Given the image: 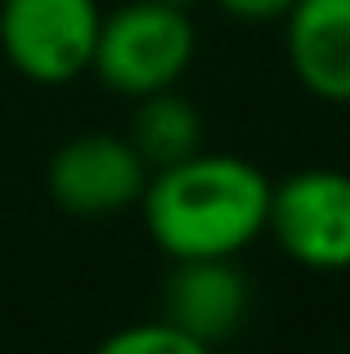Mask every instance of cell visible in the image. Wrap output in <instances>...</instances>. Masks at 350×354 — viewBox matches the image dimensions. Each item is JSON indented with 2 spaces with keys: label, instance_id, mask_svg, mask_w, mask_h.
<instances>
[{
  "label": "cell",
  "instance_id": "cell-10",
  "mask_svg": "<svg viewBox=\"0 0 350 354\" xmlns=\"http://www.w3.org/2000/svg\"><path fill=\"white\" fill-rule=\"evenodd\" d=\"M229 18H243V23H274L283 18L297 0H216Z\"/></svg>",
  "mask_w": 350,
  "mask_h": 354
},
{
  "label": "cell",
  "instance_id": "cell-2",
  "mask_svg": "<svg viewBox=\"0 0 350 354\" xmlns=\"http://www.w3.org/2000/svg\"><path fill=\"white\" fill-rule=\"evenodd\" d=\"M198 54V27L189 5L171 0H131L104 14L90 72L122 99H144L171 90Z\"/></svg>",
  "mask_w": 350,
  "mask_h": 354
},
{
  "label": "cell",
  "instance_id": "cell-9",
  "mask_svg": "<svg viewBox=\"0 0 350 354\" xmlns=\"http://www.w3.org/2000/svg\"><path fill=\"white\" fill-rule=\"evenodd\" d=\"M90 354H216V350L193 341L189 332L171 328L167 319H149V323L117 328L113 337H104Z\"/></svg>",
  "mask_w": 350,
  "mask_h": 354
},
{
  "label": "cell",
  "instance_id": "cell-1",
  "mask_svg": "<svg viewBox=\"0 0 350 354\" xmlns=\"http://www.w3.org/2000/svg\"><path fill=\"white\" fill-rule=\"evenodd\" d=\"M270 175L234 153H193L149 171L140 216L167 260L243 256L265 234Z\"/></svg>",
  "mask_w": 350,
  "mask_h": 354
},
{
  "label": "cell",
  "instance_id": "cell-11",
  "mask_svg": "<svg viewBox=\"0 0 350 354\" xmlns=\"http://www.w3.org/2000/svg\"><path fill=\"white\" fill-rule=\"evenodd\" d=\"M171 5H193V0H171Z\"/></svg>",
  "mask_w": 350,
  "mask_h": 354
},
{
  "label": "cell",
  "instance_id": "cell-6",
  "mask_svg": "<svg viewBox=\"0 0 350 354\" xmlns=\"http://www.w3.org/2000/svg\"><path fill=\"white\" fill-rule=\"evenodd\" d=\"M252 310V287L238 269V256H207V260H171L162 283V314L171 328L189 332L193 341L216 350L243 328Z\"/></svg>",
  "mask_w": 350,
  "mask_h": 354
},
{
  "label": "cell",
  "instance_id": "cell-8",
  "mask_svg": "<svg viewBox=\"0 0 350 354\" xmlns=\"http://www.w3.org/2000/svg\"><path fill=\"white\" fill-rule=\"evenodd\" d=\"M135 153L144 157L149 171L171 162H184L202 148V117L180 90H158V95L135 99V117H131V135Z\"/></svg>",
  "mask_w": 350,
  "mask_h": 354
},
{
  "label": "cell",
  "instance_id": "cell-5",
  "mask_svg": "<svg viewBox=\"0 0 350 354\" xmlns=\"http://www.w3.org/2000/svg\"><path fill=\"white\" fill-rule=\"evenodd\" d=\"M149 166L135 144L113 130H81L63 139L45 166V189L54 207L77 220H108L140 207Z\"/></svg>",
  "mask_w": 350,
  "mask_h": 354
},
{
  "label": "cell",
  "instance_id": "cell-7",
  "mask_svg": "<svg viewBox=\"0 0 350 354\" xmlns=\"http://www.w3.org/2000/svg\"><path fill=\"white\" fill-rule=\"evenodd\" d=\"M283 54L306 95L350 104V0H297L283 14Z\"/></svg>",
  "mask_w": 350,
  "mask_h": 354
},
{
  "label": "cell",
  "instance_id": "cell-4",
  "mask_svg": "<svg viewBox=\"0 0 350 354\" xmlns=\"http://www.w3.org/2000/svg\"><path fill=\"white\" fill-rule=\"evenodd\" d=\"M265 234L301 269H350V175L337 166H306L270 189Z\"/></svg>",
  "mask_w": 350,
  "mask_h": 354
},
{
  "label": "cell",
  "instance_id": "cell-3",
  "mask_svg": "<svg viewBox=\"0 0 350 354\" xmlns=\"http://www.w3.org/2000/svg\"><path fill=\"white\" fill-rule=\"evenodd\" d=\"M99 0H0V54L36 86H68L95 59Z\"/></svg>",
  "mask_w": 350,
  "mask_h": 354
}]
</instances>
